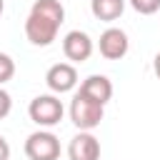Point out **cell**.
Segmentation results:
<instances>
[{"label": "cell", "instance_id": "obj_2", "mask_svg": "<svg viewBox=\"0 0 160 160\" xmlns=\"http://www.w3.org/2000/svg\"><path fill=\"white\" fill-rule=\"evenodd\" d=\"M102 115H105V105L85 98L80 90L72 95V100H70V120H72V125L78 130H85V132L95 130L102 122Z\"/></svg>", "mask_w": 160, "mask_h": 160}, {"label": "cell", "instance_id": "obj_7", "mask_svg": "<svg viewBox=\"0 0 160 160\" xmlns=\"http://www.w3.org/2000/svg\"><path fill=\"white\" fill-rule=\"evenodd\" d=\"M92 40H90V35L88 32H82V30H70L65 38H62V52H65V58L75 65V62H85L90 55H92Z\"/></svg>", "mask_w": 160, "mask_h": 160}, {"label": "cell", "instance_id": "obj_9", "mask_svg": "<svg viewBox=\"0 0 160 160\" xmlns=\"http://www.w3.org/2000/svg\"><path fill=\"white\" fill-rule=\"evenodd\" d=\"M85 98H90V100H95V102H100V105H108V100L112 98V82L105 78V75H88L82 82H80V88H78Z\"/></svg>", "mask_w": 160, "mask_h": 160}, {"label": "cell", "instance_id": "obj_3", "mask_svg": "<svg viewBox=\"0 0 160 160\" xmlns=\"http://www.w3.org/2000/svg\"><path fill=\"white\" fill-rule=\"evenodd\" d=\"M28 115H30V120H32L35 125H40V128H52V125H58V122L62 120L65 108H62V100H60L58 95L48 92V95H38V98L30 100Z\"/></svg>", "mask_w": 160, "mask_h": 160}, {"label": "cell", "instance_id": "obj_16", "mask_svg": "<svg viewBox=\"0 0 160 160\" xmlns=\"http://www.w3.org/2000/svg\"><path fill=\"white\" fill-rule=\"evenodd\" d=\"M2 10H5V0H0V15H2Z\"/></svg>", "mask_w": 160, "mask_h": 160}, {"label": "cell", "instance_id": "obj_5", "mask_svg": "<svg viewBox=\"0 0 160 160\" xmlns=\"http://www.w3.org/2000/svg\"><path fill=\"white\" fill-rule=\"evenodd\" d=\"M78 70L72 62H55L48 72H45V85L50 88L52 95H62V92H70L75 90L78 85Z\"/></svg>", "mask_w": 160, "mask_h": 160}, {"label": "cell", "instance_id": "obj_11", "mask_svg": "<svg viewBox=\"0 0 160 160\" xmlns=\"http://www.w3.org/2000/svg\"><path fill=\"white\" fill-rule=\"evenodd\" d=\"M12 75H15V60L8 52H0V88L8 80H12Z\"/></svg>", "mask_w": 160, "mask_h": 160}, {"label": "cell", "instance_id": "obj_4", "mask_svg": "<svg viewBox=\"0 0 160 160\" xmlns=\"http://www.w3.org/2000/svg\"><path fill=\"white\" fill-rule=\"evenodd\" d=\"M28 160H58L60 158V140L50 130H35L25 140Z\"/></svg>", "mask_w": 160, "mask_h": 160}, {"label": "cell", "instance_id": "obj_14", "mask_svg": "<svg viewBox=\"0 0 160 160\" xmlns=\"http://www.w3.org/2000/svg\"><path fill=\"white\" fill-rule=\"evenodd\" d=\"M0 160H10V145L2 135H0Z\"/></svg>", "mask_w": 160, "mask_h": 160}, {"label": "cell", "instance_id": "obj_15", "mask_svg": "<svg viewBox=\"0 0 160 160\" xmlns=\"http://www.w3.org/2000/svg\"><path fill=\"white\" fill-rule=\"evenodd\" d=\"M152 70H155V75L160 78V52H158V55L152 58Z\"/></svg>", "mask_w": 160, "mask_h": 160}, {"label": "cell", "instance_id": "obj_1", "mask_svg": "<svg viewBox=\"0 0 160 160\" xmlns=\"http://www.w3.org/2000/svg\"><path fill=\"white\" fill-rule=\"evenodd\" d=\"M62 22L65 8L60 0H35L25 20V38L38 48H48L58 38Z\"/></svg>", "mask_w": 160, "mask_h": 160}, {"label": "cell", "instance_id": "obj_6", "mask_svg": "<svg viewBox=\"0 0 160 160\" xmlns=\"http://www.w3.org/2000/svg\"><path fill=\"white\" fill-rule=\"evenodd\" d=\"M98 48H100V55L105 60H122L130 50L128 32L120 30V28H108L98 40Z\"/></svg>", "mask_w": 160, "mask_h": 160}, {"label": "cell", "instance_id": "obj_12", "mask_svg": "<svg viewBox=\"0 0 160 160\" xmlns=\"http://www.w3.org/2000/svg\"><path fill=\"white\" fill-rule=\"evenodd\" d=\"M128 2H130V8H132L135 12H140V15H152V12L160 10V0H128Z\"/></svg>", "mask_w": 160, "mask_h": 160}, {"label": "cell", "instance_id": "obj_10", "mask_svg": "<svg viewBox=\"0 0 160 160\" xmlns=\"http://www.w3.org/2000/svg\"><path fill=\"white\" fill-rule=\"evenodd\" d=\"M122 10H125V0H90V12L102 22L118 20Z\"/></svg>", "mask_w": 160, "mask_h": 160}, {"label": "cell", "instance_id": "obj_8", "mask_svg": "<svg viewBox=\"0 0 160 160\" xmlns=\"http://www.w3.org/2000/svg\"><path fill=\"white\" fill-rule=\"evenodd\" d=\"M68 158L70 160H100V140L92 132L80 130L68 145Z\"/></svg>", "mask_w": 160, "mask_h": 160}, {"label": "cell", "instance_id": "obj_13", "mask_svg": "<svg viewBox=\"0 0 160 160\" xmlns=\"http://www.w3.org/2000/svg\"><path fill=\"white\" fill-rule=\"evenodd\" d=\"M10 110H12V98H10V92H8V90H2V88H0V120H2V118H8V115H10Z\"/></svg>", "mask_w": 160, "mask_h": 160}]
</instances>
